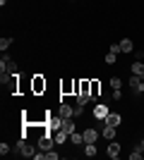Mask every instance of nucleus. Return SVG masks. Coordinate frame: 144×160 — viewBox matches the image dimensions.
Returning <instances> with one entry per match:
<instances>
[{
    "instance_id": "nucleus-3",
    "label": "nucleus",
    "mask_w": 144,
    "mask_h": 160,
    "mask_svg": "<svg viewBox=\"0 0 144 160\" xmlns=\"http://www.w3.org/2000/svg\"><path fill=\"white\" fill-rule=\"evenodd\" d=\"M108 112H110V110H108V105H106L103 100H101V103H96V108H94V117H96V120H106Z\"/></svg>"
},
{
    "instance_id": "nucleus-2",
    "label": "nucleus",
    "mask_w": 144,
    "mask_h": 160,
    "mask_svg": "<svg viewBox=\"0 0 144 160\" xmlns=\"http://www.w3.org/2000/svg\"><path fill=\"white\" fill-rule=\"evenodd\" d=\"M130 88L135 91V96H139V93H144V81H142V77H130Z\"/></svg>"
},
{
    "instance_id": "nucleus-13",
    "label": "nucleus",
    "mask_w": 144,
    "mask_h": 160,
    "mask_svg": "<svg viewBox=\"0 0 144 160\" xmlns=\"http://www.w3.org/2000/svg\"><path fill=\"white\" fill-rule=\"evenodd\" d=\"M67 136H70V134H67V132H62V129L53 132V139H55V143H65V141H67Z\"/></svg>"
},
{
    "instance_id": "nucleus-15",
    "label": "nucleus",
    "mask_w": 144,
    "mask_h": 160,
    "mask_svg": "<svg viewBox=\"0 0 144 160\" xmlns=\"http://www.w3.org/2000/svg\"><path fill=\"white\" fill-rule=\"evenodd\" d=\"M84 155H87V158H94L96 155V143H84Z\"/></svg>"
},
{
    "instance_id": "nucleus-6",
    "label": "nucleus",
    "mask_w": 144,
    "mask_h": 160,
    "mask_svg": "<svg viewBox=\"0 0 144 160\" xmlns=\"http://www.w3.org/2000/svg\"><path fill=\"white\" fill-rule=\"evenodd\" d=\"M101 136H103V139H108V141H113V139H115V127H110V124H106V122H103Z\"/></svg>"
},
{
    "instance_id": "nucleus-8",
    "label": "nucleus",
    "mask_w": 144,
    "mask_h": 160,
    "mask_svg": "<svg viewBox=\"0 0 144 160\" xmlns=\"http://www.w3.org/2000/svg\"><path fill=\"white\" fill-rule=\"evenodd\" d=\"M99 141V132L96 129H87L84 132V143H96Z\"/></svg>"
},
{
    "instance_id": "nucleus-4",
    "label": "nucleus",
    "mask_w": 144,
    "mask_h": 160,
    "mask_svg": "<svg viewBox=\"0 0 144 160\" xmlns=\"http://www.w3.org/2000/svg\"><path fill=\"white\" fill-rule=\"evenodd\" d=\"M17 151H19L22 155H24V158H34V148L29 146V143H24V141H19V143H17Z\"/></svg>"
},
{
    "instance_id": "nucleus-18",
    "label": "nucleus",
    "mask_w": 144,
    "mask_h": 160,
    "mask_svg": "<svg viewBox=\"0 0 144 160\" xmlns=\"http://www.w3.org/2000/svg\"><path fill=\"white\" fill-rule=\"evenodd\" d=\"M142 153H144V151H142V146H137V148H135V151L130 153V158H132V160H139V158H142Z\"/></svg>"
},
{
    "instance_id": "nucleus-7",
    "label": "nucleus",
    "mask_w": 144,
    "mask_h": 160,
    "mask_svg": "<svg viewBox=\"0 0 144 160\" xmlns=\"http://www.w3.org/2000/svg\"><path fill=\"white\" fill-rule=\"evenodd\" d=\"M103 122H106V124H110V127H120V115H118V112H108V117H106V120H103Z\"/></svg>"
},
{
    "instance_id": "nucleus-10",
    "label": "nucleus",
    "mask_w": 144,
    "mask_h": 160,
    "mask_svg": "<svg viewBox=\"0 0 144 160\" xmlns=\"http://www.w3.org/2000/svg\"><path fill=\"white\" fill-rule=\"evenodd\" d=\"M89 100H94L91 93H87V91H79V93H77V105H87Z\"/></svg>"
},
{
    "instance_id": "nucleus-20",
    "label": "nucleus",
    "mask_w": 144,
    "mask_h": 160,
    "mask_svg": "<svg viewBox=\"0 0 144 160\" xmlns=\"http://www.w3.org/2000/svg\"><path fill=\"white\" fill-rule=\"evenodd\" d=\"M99 91H101V84H99V81H91V96H99Z\"/></svg>"
},
{
    "instance_id": "nucleus-17",
    "label": "nucleus",
    "mask_w": 144,
    "mask_h": 160,
    "mask_svg": "<svg viewBox=\"0 0 144 160\" xmlns=\"http://www.w3.org/2000/svg\"><path fill=\"white\" fill-rule=\"evenodd\" d=\"M132 74H137V77H144V65H142L139 60L132 65Z\"/></svg>"
},
{
    "instance_id": "nucleus-21",
    "label": "nucleus",
    "mask_w": 144,
    "mask_h": 160,
    "mask_svg": "<svg viewBox=\"0 0 144 160\" xmlns=\"http://www.w3.org/2000/svg\"><path fill=\"white\" fill-rule=\"evenodd\" d=\"M115 60H118V55H115V53H110V50H108V55H106V62H108V65H113Z\"/></svg>"
},
{
    "instance_id": "nucleus-5",
    "label": "nucleus",
    "mask_w": 144,
    "mask_h": 160,
    "mask_svg": "<svg viewBox=\"0 0 144 160\" xmlns=\"http://www.w3.org/2000/svg\"><path fill=\"white\" fill-rule=\"evenodd\" d=\"M106 155L115 160L118 155H120V143H115V141H110V143H108V148H106Z\"/></svg>"
},
{
    "instance_id": "nucleus-22",
    "label": "nucleus",
    "mask_w": 144,
    "mask_h": 160,
    "mask_svg": "<svg viewBox=\"0 0 144 160\" xmlns=\"http://www.w3.org/2000/svg\"><path fill=\"white\" fill-rule=\"evenodd\" d=\"M110 88H113V91H115V88H120V79H118V77H113V79H110Z\"/></svg>"
},
{
    "instance_id": "nucleus-12",
    "label": "nucleus",
    "mask_w": 144,
    "mask_h": 160,
    "mask_svg": "<svg viewBox=\"0 0 144 160\" xmlns=\"http://www.w3.org/2000/svg\"><path fill=\"white\" fill-rule=\"evenodd\" d=\"M132 48H135V43L130 38H120V50L123 53H132Z\"/></svg>"
},
{
    "instance_id": "nucleus-11",
    "label": "nucleus",
    "mask_w": 144,
    "mask_h": 160,
    "mask_svg": "<svg viewBox=\"0 0 144 160\" xmlns=\"http://www.w3.org/2000/svg\"><path fill=\"white\" fill-rule=\"evenodd\" d=\"M58 115H60V117H75V108H70V105H65V103H60Z\"/></svg>"
},
{
    "instance_id": "nucleus-1",
    "label": "nucleus",
    "mask_w": 144,
    "mask_h": 160,
    "mask_svg": "<svg viewBox=\"0 0 144 160\" xmlns=\"http://www.w3.org/2000/svg\"><path fill=\"white\" fill-rule=\"evenodd\" d=\"M0 72L3 74H17V62H14L10 55H3V60H0Z\"/></svg>"
},
{
    "instance_id": "nucleus-24",
    "label": "nucleus",
    "mask_w": 144,
    "mask_h": 160,
    "mask_svg": "<svg viewBox=\"0 0 144 160\" xmlns=\"http://www.w3.org/2000/svg\"><path fill=\"white\" fill-rule=\"evenodd\" d=\"M0 153L7 155V153H10V146H7V143H0Z\"/></svg>"
},
{
    "instance_id": "nucleus-14",
    "label": "nucleus",
    "mask_w": 144,
    "mask_h": 160,
    "mask_svg": "<svg viewBox=\"0 0 144 160\" xmlns=\"http://www.w3.org/2000/svg\"><path fill=\"white\" fill-rule=\"evenodd\" d=\"M70 141H72L75 146H82V143H84V134H77V132H72V134H70Z\"/></svg>"
},
{
    "instance_id": "nucleus-25",
    "label": "nucleus",
    "mask_w": 144,
    "mask_h": 160,
    "mask_svg": "<svg viewBox=\"0 0 144 160\" xmlns=\"http://www.w3.org/2000/svg\"><path fill=\"white\" fill-rule=\"evenodd\" d=\"M120 96H123V93H120V88H115V91H113V96H110V98H115V100H120Z\"/></svg>"
},
{
    "instance_id": "nucleus-19",
    "label": "nucleus",
    "mask_w": 144,
    "mask_h": 160,
    "mask_svg": "<svg viewBox=\"0 0 144 160\" xmlns=\"http://www.w3.org/2000/svg\"><path fill=\"white\" fill-rule=\"evenodd\" d=\"M10 43H12V38H0V50L5 53L7 48H10Z\"/></svg>"
},
{
    "instance_id": "nucleus-9",
    "label": "nucleus",
    "mask_w": 144,
    "mask_h": 160,
    "mask_svg": "<svg viewBox=\"0 0 144 160\" xmlns=\"http://www.w3.org/2000/svg\"><path fill=\"white\" fill-rule=\"evenodd\" d=\"M60 129H62V132H67V134H72V132H75V122H72V117H62Z\"/></svg>"
},
{
    "instance_id": "nucleus-26",
    "label": "nucleus",
    "mask_w": 144,
    "mask_h": 160,
    "mask_svg": "<svg viewBox=\"0 0 144 160\" xmlns=\"http://www.w3.org/2000/svg\"><path fill=\"white\" fill-rule=\"evenodd\" d=\"M48 160H58V153H53V148L48 151Z\"/></svg>"
},
{
    "instance_id": "nucleus-16",
    "label": "nucleus",
    "mask_w": 144,
    "mask_h": 160,
    "mask_svg": "<svg viewBox=\"0 0 144 160\" xmlns=\"http://www.w3.org/2000/svg\"><path fill=\"white\" fill-rule=\"evenodd\" d=\"M43 88H46V81H43L41 77H36V79H34V91H36V93H41Z\"/></svg>"
},
{
    "instance_id": "nucleus-23",
    "label": "nucleus",
    "mask_w": 144,
    "mask_h": 160,
    "mask_svg": "<svg viewBox=\"0 0 144 160\" xmlns=\"http://www.w3.org/2000/svg\"><path fill=\"white\" fill-rule=\"evenodd\" d=\"M110 53H123V50H120V43H113V46H110Z\"/></svg>"
},
{
    "instance_id": "nucleus-27",
    "label": "nucleus",
    "mask_w": 144,
    "mask_h": 160,
    "mask_svg": "<svg viewBox=\"0 0 144 160\" xmlns=\"http://www.w3.org/2000/svg\"><path fill=\"white\" fill-rule=\"evenodd\" d=\"M139 146H142V151H144V136H142V141H139Z\"/></svg>"
}]
</instances>
